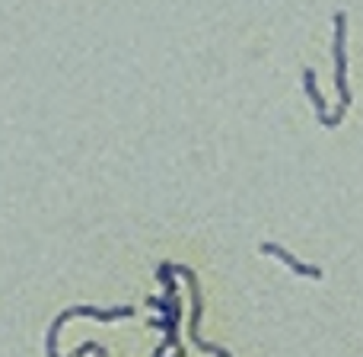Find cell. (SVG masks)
<instances>
[{
    "label": "cell",
    "mask_w": 363,
    "mask_h": 357,
    "mask_svg": "<svg viewBox=\"0 0 363 357\" xmlns=\"http://www.w3.org/2000/svg\"><path fill=\"white\" fill-rule=\"evenodd\" d=\"M89 351H93V354H106V348L96 345V341H83V345L77 348V354H89Z\"/></svg>",
    "instance_id": "52a82bcc"
},
{
    "label": "cell",
    "mask_w": 363,
    "mask_h": 357,
    "mask_svg": "<svg viewBox=\"0 0 363 357\" xmlns=\"http://www.w3.org/2000/svg\"><path fill=\"white\" fill-rule=\"evenodd\" d=\"M77 316H89V319H99V322H112V319H128V316H134V307H112V309L70 307V309H64V313H57V319L51 322V329H48V339H45V351H48L51 357L57 354V335H61L64 322L77 319Z\"/></svg>",
    "instance_id": "3957f363"
},
{
    "label": "cell",
    "mask_w": 363,
    "mask_h": 357,
    "mask_svg": "<svg viewBox=\"0 0 363 357\" xmlns=\"http://www.w3.org/2000/svg\"><path fill=\"white\" fill-rule=\"evenodd\" d=\"M262 252H264V256L281 258V262L287 265L290 271H296L300 278H313V281H322V268H319V265H306V262H300V258H296L294 252H287L284 246H277V243H262Z\"/></svg>",
    "instance_id": "5b68a950"
},
{
    "label": "cell",
    "mask_w": 363,
    "mask_h": 357,
    "mask_svg": "<svg viewBox=\"0 0 363 357\" xmlns=\"http://www.w3.org/2000/svg\"><path fill=\"white\" fill-rule=\"evenodd\" d=\"M157 278H160V284H163V297H153V300H150V307L160 309V319H153V326L166 332V341L157 348V357H163L169 348L182 357V354H185V348H182V341H179V316H182V307H179V297H176V265L163 262L157 268Z\"/></svg>",
    "instance_id": "6da1fadb"
},
{
    "label": "cell",
    "mask_w": 363,
    "mask_h": 357,
    "mask_svg": "<svg viewBox=\"0 0 363 357\" xmlns=\"http://www.w3.org/2000/svg\"><path fill=\"white\" fill-rule=\"evenodd\" d=\"M345 35H347V16L345 13H335V42H332V51H335V87H338V112L332 115L335 128L341 125L345 112L351 109V87H347V51H345Z\"/></svg>",
    "instance_id": "7a4b0ae2"
},
{
    "label": "cell",
    "mask_w": 363,
    "mask_h": 357,
    "mask_svg": "<svg viewBox=\"0 0 363 357\" xmlns=\"http://www.w3.org/2000/svg\"><path fill=\"white\" fill-rule=\"evenodd\" d=\"M303 87H306V96H309V102H313L315 115H319L322 128H335L332 115H328V112H325V99H322L319 87H315V70H313V67H306V70H303Z\"/></svg>",
    "instance_id": "8992f818"
},
{
    "label": "cell",
    "mask_w": 363,
    "mask_h": 357,
    "mask_svg": "<svg viewBox=\"0 0 363 357\" xmlns=\"http://www.w3.org/2000/svg\"><path fill=\"white\" fill-rule=\"evenodd\" d=\"M176 275L182 278H188V287H191V319H188V335L194 339V348L198 351H204V354H217V357H230V351L226 348H220V345H211V341H204L201 339V313H204V307H201V284H198V278H194V271L191 268H185V265H176Z\"/></svg>",
    "instance_id": "277c9868"
}]
</instances>
